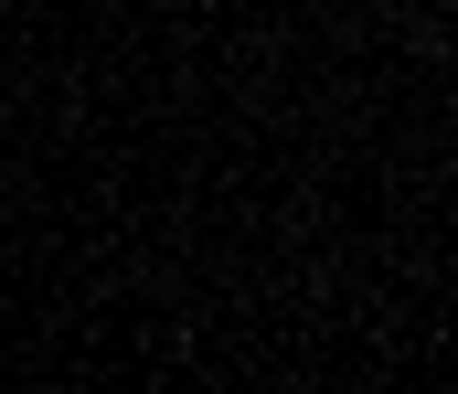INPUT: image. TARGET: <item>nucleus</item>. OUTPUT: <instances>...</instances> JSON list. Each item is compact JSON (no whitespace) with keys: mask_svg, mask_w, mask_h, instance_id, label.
<instances>
[]
</instances>
